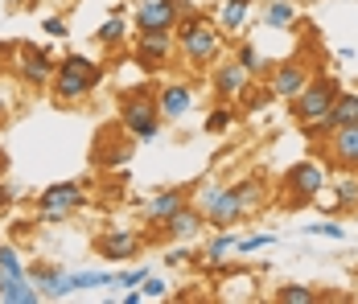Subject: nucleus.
Instances as JSON below:
<instances>
[{
    "label": "nucleus",
    "mask_w": 358,
    "mask_h": 304,
    "mask_svg": "<svg viewBox=\"0 0 358 304\" xmlns=\"http://www.w3.org/2000/svg\"><path fill=\"white\" fill-rule=\"evenodd\" d=\"M128 161H132V136L128 132L120 136V140H99L95 144V165L99 169H120Z\"/></svg>",
    "instance_id": "nucleus-24"
},
{
    "label": "nucleus",
    "mask_w": 358,
    "mask_h": 304,
    "mask_svg": "<svg viewBox=\"0 0 358 304\" xmlns=\"http://www.w3.org/2000/svg\"><path fill=\"white\" fill-rule=\"evenodd\" d=\"M325 185H329V173H325L322 161H296V165L285 169V181H280L285 205L288 210H305L325 194Z\"/></svg>",
    "instance_id": "nucleus-6"
},
{
    "label": "nucleus",
    "mask_w": 358,
    "mask_h": 304,
    "mask_svg": "<svg viewBox=\"0 0 358 304\" xmlns=\"http://www.w3.org/2000/svg\"><path fill=\"white\" fill-rule=\"evenodd\" d=\"M178 58L173 34H136L132 41V66H141L144 74H157Z\"/></svg>",
    "instance_id": "nucleus-9"
},
{
    "label": "nucleus",
    "mask_w": 358,
    "mask_h": 304,
    "mask_svg": "<svg viewBox=\"0 0 358 304\" xmlns=\"http://www.w3.org/2000/svg\"><path fill=\"white\" fill-rule=\"evenodd\" d=\"M231 58H235V62H239V66L248 70L251 78H264V74H268V70H272V62H268V58H264V54H259V45H251V41H239V45H235V50H231Z\"/></svg>",
    "instance_id": "nucleus-28"
},
{
    "label": "nucleus",
    "mask_w": 358,
    "mask_h": 304,
    "mask_svg": "<svg viewBox=\"0 0 358 304\" xmlns=\"http://www.w3.org/2000/svg\"><path fill=\"white\" fill-rule=\"evenodd\" d=\"M329 198H317V210L322 214H358V169H338V177L325 185Z\"/></svg>",
    "instance_id": "nucleus-11"
},
{
    "label": "nucleus",
    "mask_w": 358,
    "mask_h": 304,
    "mask_svg": "<svg viewBox=\"0 0 358 304\" xmlns=\"http://www.w3.org/2000/svg\"><path fill=\"white\" fill-rule=\"evenodd\" d=\"M276 301L280 304H317L322 296H317L309 284H280V288H276Z\"/></svg>",
    "instance_id": "nucleus-33"
},
{
    "label": "nucleus",
    "mask_w": 358,
    "mask_h": 304,
    "mask_svg": "<svg viewBox=\"0 0 358 304\" xmlns=\"http://www.w3.org/2000/svg\"><path fill=\"white\" fill-rule=\"evenodd\" d=\"M235 243H239V235H235V226H227V231H215V238H206V247H202V263L210 271H231V255H235Z\"/></svg>",
    "instance_id": "nucleus-19"
},
{
    "label": "nucleus",
    "mask_w": 358,
    "mask_h": 304,
    "mask_svg": "<svg viewBox=\"0 0 358 304\" xmlns=\"http://www.w3.org/2000/svg\"><path fill=\"white\" fill-rule=\"evenodd\" d=\"M161 107H157V87H132L120 99V132H128L136 144H152L161 136Z\"/></svg>",
    "instance_id": "nucleus-3"
},
{
    "label": "nucleus",
    "mask_w": 358,
    "mask_h": 304,
    "mask_svg": "<svg viewBox=\"0 0 358 304\" xmlns=\"http://www.w3.org/2000/svg\"><path fill=\"white\" fill-rule=\"evenodd\" d=\"M189 202V189H157L148 202H144V222H152V226H161L165 218H173L181 205Z\"/></svg>",
    "instance_id": "nucleus-17"
},
{
    "label": "nucleus",
    "mask_w": 358,
    "mask_h": 304,
    "mask_svg": "<svg viewBox=\"0 0 358 304\" xmlns=\"http://www.w3.org/2000/svg\"><path fill=\"white\" fill-rule=\"evenodd\" d=\"M251 8H255V0H218L210 21H215L222 34H243L248 21H251Z\"/></svg>",
    "instance_id": "nucleus-21"
},
{
    "label": "nucleus",
    "mask_w": 358,
    "mask_h": 304,
    "mask_svg": "<svg viewBox=\"0 0 358 304\" xmlns=\"http://www.w3.org/2000/svg\"><path fill=\"white\" fill-rule=\"evenodd\" d=\"M128 34H132V25H128L120 13H111L108 21L95 29V45H103V50H120V45L128 41Z\"/></svg>",
    "instance_id": "nucleus-27"
},
{
    "label": "nucleus",
    "mask_w": 358,
    "mask_h": 304,
    "mask_svg": "<svg viewBox=\"0 0 358 304\" xmlns=\"http://www.w3.org/2000/svg\"><path fill=\"white\" fill-rule=\"evenodd\" d=\"M29 271V284H34L37 292H41V301H62V275L66 268H58V263H34Z\"/></svg>",
    "instance_id": "nucleus-22"
},
{
    "label": "nucleus",
    "mask_w": 358,
    "mask_h": 304,
    "mask_svg": "<svg viewBox=\"0 0 358 304\" xmlns=\"http://www.w3.org/2000/svg\"><path fill=\"white\" fill-rule=\"evenodd\" d=\"M301 235H313V238H346V226H342V222H334V218H325V222H305V226H301Z\"/></svg>",
    "instance_id": "nucleus-35"
},
{
    "label": "nucleus",
    "mask_w": 358,
    "mask_h": 304,
    "mask_svg": "<svg viewBox=\"0 0 358 304\" xmlns=\"http://www.w3.org/2000/svg\"><path fill=\"white\" fill-rule=\"evenodd\" d=\"M239 115H243L239 107H231V103H218L215 111L206 115V124H202V128H206L210 136H222V132H231V128L239 124Z\"/></svg>",
    "instance_id": "nucleus-31"
},
{
    "label": "nucleus",
    "mask_w": 358,
    "mask_h": 304,
    "mask_svg": "<svg viewBox=\"0 0 358 304\" xmlns=\"http://www.w3.org/2000/svg\"><path fill=\"white\" fill-rule=\"evenodd\" d=\"M189 205L206 218L210 231H227V226H235V222L248 218V210L239 205L235 185H222V181H206V185H198V189L189 194Z\"/></svg>",
    "instance_id": "nucleus-4"
},
{
    "label": "nucleus",
    "mask_w": 358,
    "mask_h": 304,
    "mask_svg": "<svg viewBox=\"0 0 358 304\" xmlns=\"http://www.w3.org/2000/svg\"><path fill=\"white\" fill-rule=\"evenodd\" d=\"M272 243H276V235H272V231L239 235V243H235V255H251V251H264V247H272Z\"/></svg>",
    "instance_id": "nucleus-34"
},
{
    "label": "nucleus",
    "mask_w": 358,
    "mask_h": 304,
    "mask_svg": "<svg viewBox=\"0 0 358 304\" xmlns=\"http://www.w3.org/2000/svg\"><path fill=\"white\" fill-rule=\"evenodd\" d=\"M41 29H45V37H66V34H71L66 17H45V21H41Z\"/></svg>",
    "instance_id": "nucleus-39"
},
{
    "label": "nucleus",
    "mask_w": 358,
    "mask_h": 304,
    "mask_svg": "<svg viewBox=\"0 0 358 304\" xmlns=\"http://www.w3.org/2000/svg\"><path fill=\"white\" fill-rule=\"evenodd\" d=\"M0 304H41V292L29 284V275L25 280H4L0 275Z\"/></svg>",
    "instance_id": "nucleus-26"
},
{
    "label": "nucleus",
    "mask_w": 358,
    "mask_h": 304,
    "mask_svg": "<svg viewBox=\"0 0 358 304\" xmlns=\"http://www.w3.org/2000/svg\"><path fill=\"white\" fill-rule=\"evenodd\" d=\"M189 259H198V255H194V251L181 243V247H173V251L165 255V268H178V263H189Z\"/></svg>",
    "instance_id": "nucleus-40"
},
{
    "label": "nucleus",
    "mask_w": 358,
    "mask_h": 304,
    "mask_svg": "<svg viewBox=\"0 0 358 304\" xmlns=\"http://www.w3.org/2000/svg\"><path fill=\"white\" fill-rule=\"evenodd\" d=\"M235 194H239V205H243L248 214H255L259 205L268 202V185H264L259 177H243V181H235Z\"/></svg>",
    "instance_id": "nucleus-30"
},
{
    "label": "nucleus",
    "mask_w": 358,
    "mask_h": 304,
    "mask_svg": "<svg viewBox=\"0 0 358 304\" xmlns=\"http://www.w3.org/2000/svg\"><path fill=\"white\" fill-rule=\"evenodd\" d=\"M17 198H21V189L4 177V181H0V214H4V210H13V205H17Z\"/></svg>",
    "instance_id": "nucleus-38"
},
{
    "label": "nucleus",
    "mask_w": 358,
    "mask_h": 304,
    "mask_svg": "<svg viewBox=\"0 0 358 304\" xmlns=\"http://www.w3.org/2000/svg\"><path fill=\"white\" fill-rule=\"evenodd\" d=\"M222 29H218L215 21L206 17V13H185L178 17V25H173V45H178V58L185 62L189 70H210L215 62L227 58V41H222Z\"/></svg>",
    "instance_id": "nucleus-1"
},
{
    "label": "nucleus",
    "mask_w": 358,
    "mask_h": 304,
    "mask_svg": "<svg viewBox=\"0 0 358 304\" xmlns=\"http://www.w3.org/2000/svg\"><path fill=\"white\" fill-rule=\"evenodd\" d=\"M317 148H322V157L329 161V169H358V124L334 128Z\"/></svg>",
    "instance_id": "nucleus-13"
},
{
    "label": "nucleus",
    "mask_w": 358,
    "mask_h": 304,
    "mask_svg": "<svg viewBox=\"0 0 358 304\" xmlns=\"http://www.w3.org/2000/svg\"><path fill=\"white\" fill-rule=\"evenodd\" d=\"M161 226H165V238H173V243H194V238L206 231V218H202L194 205L185 202L178 214H173V218H165Z\"/></svg>",
    "instance_id": "nucleus-18"
},
{
    "label": "nucleus",
    "mask_w": 358,
    "mask_h": 304,
    "mask_svg": "<svg viewBox=\"0 0 358 304\" xmlns=\"http://www.w3.org/2000/svg\"><path fill=\"white\" fill-rule=\"evenodd\" d=\"M148 268H128V271H115V288H141Z\"/></svg>",
    "instance_id": "nucleus-37"
},
{
    "label": "nucleus",
    "mask_w": 358,
    "mask_h": 304,
    "mask_svg": "<svg viewBox=\"0 0 358 304\" xmlns=\"http://www.w3.org/2000/svg\"><path fill=\"white\" fill-rule=\"evenodd\" d=\"M128 25H132L136 34H173V25H178V8H173L169 0H136Z\"/></svg>",
    "instance_id": "nucleus-12"
},
{
    "label": "nucleus",
    "mask_w": 358,
    "mask_h": 304,
    "mask_svg": "<svg viewBox=\"0 0 358 304\" xmlns=\"http://www.w3.org/2000/svg\"><path fill=\"white\" fill-rule=\"evenodd\" d=\"M83 205H87L83 181H54V185H45V189L37 194L34 222L37 226H62V222H71Z\"/></svg>",
    "instance_id": "nucleus-5"
},
{
    "label": "nucleus",
    "mask_w": 358,
    "mask_h": 304,
    "mask_svg": "<svg viewBox=\"0 0 358 304\" xmlns=\"http://www.w3.org/2000/svg\"><path fill=\"white\" fill-rule=\"evenodd\" d=\"M169 4H173V8H178V17H185V13H194V8H198V4H194V0H169Z\"/></svg>",
    "instance_id": "nucleus-42"
},
{
    "label": "nucleus",
    "mask_w": 358,
    "mask_h": 304,
    "mask_svg": "<svg viewBox=\"0 0 358 304\" xmlns=\"http://www.w3.org/2000/svg\"><path fill=\"white\" fill-rule=\"evenodd\" d=\"M251 82H255V78H251V74L239 66L235 58H222V62H215V66H210V91H215L218 103H239Z\"/></svg>",
    "instance_id": "nucleus-10"
},
{
    "label": "nucleus",
    "mask_w": 358,
    "mask_h": 304,
    "mask_svg": "<svg viewBox=\"0 0 358 304\" xmlns=\"http://www.w3.org/2000/svg\"><path fill=\"white\" fill-rule=\"evenodd\" d=\"M338 91H342V82L334 78V74H313L292 99H288V111H292V120L296 124H309V120H322L325 111L334 107L338 99Z\"/></svg>",
    "instance_id": "nucleus-7"
},
{
    "label": "nucleus",
    "mask_w": 358,
    "mask_h": 304,
    "mask_svg": "<svg viewBox=\"0 0 358 304\" xmlns=\"http://www.w3.org/2000/svg\"><path fill=\"white\" fill-rule=\"evenodd\" d=\"M272 103H276V95L268 91V82L255 78L248 91H243V99H239V111H243V115H259V111H268Z\"/></svg>",
    "instance_id": "nucleus-29"
},
{
    "label": "nucleus",
    "mask_w": 358,
    "mask_h": 304,
    "mask_svg": "<svg viewBox=\"0 0 358 304\" xmlns=\"http://www.w3.org/2000/svg\"><path fill=\"white\" fill-rule=\"evenodd\" d=\"M264 78H268V91H272L276 99H292L313 74H309V66H305L301 58H285V62H276V66L268 70Z\"/></svg>",
    "instance_id": "nucleus-15"
},
{
    "label": "nucleus",
    "mask_w": 358,
    "mask_h": 304,
    "mask_svg": "<svg viewBox=\"0 0 358 304\" xmlns=\"http://www.w3.org/2000/svg\"><path fill=\"white\" fill-rule=\"evenodd\" d=\"M8 111H13V91H8V87H0V124L8 120Z\"/></svg>",
    "instance_id": "nucleus-41"
},
{
    "label": "nucleus",
    "mask_w": 358,
    "mask_h": 304,
    "mask_svg": "<svg viewBox=\"0 0 358 304\" xmlns=\"http://www.w3.org/2000/svg\"><path fill=\"white\" fill-rule=\"evenodd\" d=\"M13 54H17V58H8V62H13L17 82H21V87H34V91H45L50 78H54V62H58V58H54L45 45H13Z\"/></svg>",
    "instance_id": "nucleus-8"
},
{
    "label": "nucleus",
    "mask_w": 358,
    "mask_h": 304,
    "mask_svg": "<svg viewBox=\"0 0 358 304\" xmlns=\"http://www.w3.org/2000/svg\"><path fill=\"white\" fill-rule=\"evenodd\" d=\"M141 235L136 231H128V226H108L103 235L95 238V251L108 259V263H132L136 255H141Z\"/></svg>",
    "instance_id": "nucleus-14"
},
{
    "label": "nucleus",
    "mask_w": 358,
    "mask_h": 304,
    "mask_svg": "<svg viewBox=\"0 0 358 304\" xmlns=\"http://www.w3.org/2000/svg\"><path fill=\"white\" fill-rule=\"evenodd\" d=\"M4 177H8V152L0 148V181H4Z\"/></svg>",
    "instance_id": "nucleus-43"
},
{
    "label": "nucleus",
    "mask_w": 358,
    "mask_h": 304,
    "mask_svg": "<svg viewBox=\"0 0 358 304\" xmlns=\"http://www.w3.org/2000/svg\"><path fill=\"white\" fill-rule=\"evenodd\" d=\"M103 82V66L87 54H66L54 62V78H50V91L58 103H83L95 87Z\"/></svg>",
    "instance_id": "nucleus-2"
},
{
    "label": "nucleus",
    "mask_w": 358,
    "mask_h": 304,
    "mask_svg": "<svg viewBox=\"0 0 358 304\" xmlns=\"http://www.w3.org/2000/svg\"><path fill=\"white\" fill-rule=\"evenodd\" d=\"M259 25H264V29H276V34L296 29V4H292V0H264Z\"/></svg>",
    "instance_id": "nucleus-23"
},
{
    "label": "nucleus",
    "mask_w": 358,
    "mask_h": 304,
    "mask_svg": "<svg viewBox=\"0 0 358 304\" xmlns=\"http://www.w3.org/2000/svg\"><path fill=\"white\" fill-rule=\"evenodd\" d=\"M325 120H329V128H350V124H358V91H338V99L325 111Z\"/></svg>",
    "instance_id": "nucleus-25"
},
{
    "label": "nucleus",
    "mask_w": 358,
    "mask_h": 304,
    "mask_svg": "<svg viewBox=\"0 0 358 304\" xmlns=\"http://www.w3.org/2000/svg\"><path fill=\"white\" fill-rule=\"evenodd\" d=\"M165 292H169V280L148 271V275H144V284H141V296H144V301H161Z\"/></svg>",
    "instance_id": "nucleus-36"
},
{
    "label": "nucleus",
    "mask_w": 358,
    "mask_h": 304,
    "mask_svg": "<svg viewBox=\"0 0 358 304\" xmlns=\"http://www.w3.org/2000/svg\"><path fill=\"white\" fill-rule=\"evenodd\" d=\"M91 288H115V271L83 268V271H66L62 275V301L74 296V292H91Z\"/></svg>",
    "instance_id": "nucleus-20"
},
{
    "label": "nucleus",
    "mask_w": 358,
    "mask_h": 304,
    "mask_svg": "<svg viewBox=\"0 0 358 304\" xmlns=\"http://www.w3.org/2000/svg\"><path fill=\"white\" fill-rule=\"evenodd\" d=\"M194 87L189 82H161L157 87V107H161V120H185L189 111H194Z\"/></svg>",
    "instance_id": "nucleus-16"
},
{
    "label": "nucleus",
    "mask_w": 358,
    "mask_h": 304,
    "mask_svg": "<svg viewBox=\"0 0 358 304\" xmlns=\"http://www.w3.org/2000/svg\"><path fill=\"white\" fill-rule=\"evenodd\" d=\"M0 275H4V280H25V275H29L21 251H17L13 243H0Z\"/></svg>",
    "instance_id": "nucleus-32"
}]
</instances>
